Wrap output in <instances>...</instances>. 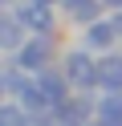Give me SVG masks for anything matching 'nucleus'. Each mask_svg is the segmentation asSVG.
Segmentation results:
<instances>
[{
  "label": "nucleus",
  "mask_w": 122,
  "mask_h": 126,
  "mask_svg": "<svg viewBox=\"0 0 122 126\" xmlns=\"http://www.w3.org/2000/svg\"><path fill=\"white\" fill-rule=\"evenodd\" d=\"M33 81H37V90H41V98H45V106L53 110V106H61L65 98H69V85H65V77H61V69L57 65H45L41 73H33Z\"/></svg>",
  "instance_id": "obj_8"
},
{
  "label": "nucleus",
  "mask_w": 122,
  "mask_h": 126,
  "mask_svg": "<svg viewBox=\"0 0 122 126\" xmlns=\"http://www.w3.org/2000/svg\"><path fill=\"white\" fill-rule=\"evenodd\" d=\"M8 4H12V0H0V8H8Z\"/></svg>",
  "instance_id": "obj_16"
},
{
  "label": "nucleus",
  "mask_w": 122,
  "mask_h": 126,
  "mask_svg": "<svg viewBox=\"0 0 122 126\" xmlns=\"http://www.w3.org/2000/svg\"><path fill=\"white\" fill-rule=\"evenodd\" d=\"M4 65H8V61L0 57V98H4Z\"/></svg>",
  "instance_id": "obj_15"
},
{
  "label": "nucleus",
  "mask_w": 122,
  "mask_h": 126,
  "mask_svg": "<svg viewBox=\"0 0 122 126\" xmlns=\"http://www.w3.org/2000/svg\"><path fill=\"white\" fill-rule=\"evenodd\" d=\"M106 20H110L114 37H118V45H122V8H110V12H106Z\"/></svg>",
  "instance_id": "obj_14"
},
{
  "label": "nucleus",
  "mask_w": 122,
  "mask_h": 126,
  "mask_svg": "<svg viewBox=\"0 0 122 126\" xmlns=\"http://www.w3.org/2000/svg\"><path fill=\"white\" fill-rule=\"evenodd\" d=\"M53 8L61 16V25H69V29H81V25H89V20H98L106 12L102 0H53Z\"/></svg>",
  "instance_id": "obj_5"
},
{
  "label": "nucleus",
  "mask_w": 122,
  "mask_h": 126,
  "mask_svg": "<svg viewBox=\"0 0 122 126\" xmlns=\"http://www.w3.org/2000/svg\"><path fill=\"white\" fill-rule=\"evenodd\" d=\"M122 90V49L94 53V94H118Z\"/></svg>",
  "instance_id": "obj_4"
},
{
  "label": "nucleus",
  "mask_w": 122,
  "mask_h": 126,
  "mask_svg": "<svg viewBox=\"0 0 122 126\" xmlns=\"http://www.w3.org/2000/svg\"><path fill=\"white\" fill-rule=\"evenodd\" d=\"M53 65L61 69L65 85L77 94H94V53L81 49V45H65V49H57Z\"/></svg>",
  "instance_id": "obj_1"
},
{
  "label": "nucleus",
  "mask_w": 122,
  "mask_h": 126,
  "mask_svg": "<svg viewBox=\"0 0 122 126\" xmlns=\"http://www.w3.org/2000/svg\"><path fill=\"white\" fill-rule=\"evenodd\" d=\"M20 41H24V29L16 25V16L8 8H0V57H8Z\"/></svg>",
  "instance_id": "obj_11"
},
{
  "label": "nucleus",
  "mask_w": 122,
  "mask_h": 126,
  "mask_svg": "<svg viewBox=\"0 0 122 126\" xmlns=\"http://www.w3.org/2000/svg\"><path fill=\"white\" fill-rule=\"evenodd\" d=\"M81 33V49H89V53H110V49H122L118 45V37H114V29H110V20H106V12L98 20H89V25H81L77 29Z\"/></svg>",
  "instance_id": "obj_6"
},
{
  "label": "nucleus",
  "mask_w": 122,
  "mask_h": 126,
  "mask_svg": "<svg viewBox=\"0 0 122 126\" xmlns=\"http://www.w3.org/2000/svg\"><path fill=\"white\" fill-rule=\"evenodd\" d=\"M24 126H57L53 110H41V114H24Z\"/></svg>",
  "instance_id": "obj_13"
},
{
  "label": "nucleus",
  "mask_w": 122,
  "mask_h": 126,
  "mask_svg": "<svg viewBox=\"0 0 122 126\" xmlns=\"http://www.w3.org/2000/svg\"><path fill=\"white\" fill-rule=\"evenodd\" d=\"M53 118H57V126L89 122V118H94V94H77V90H73L61 106H53Z\"/></svg>",
  "instance_id": "obj_7"
},
{
  "label": "nucleus",
  "mask_w": 122,
  "mask_h": 126,
  "mask_svg": "<svg viewBox=\"0 0 122 126\" xmlns=\"http://www.w3.org/2000/svg\"><path fill=\"white\" fill-rule=\"evenodd\" d=\"M45 4H53V0H45Z\"/></svg>",
  "instance_id": "obj_18"
},
{
  "label": "nucleus",
  "mask_w": 122,
  "mask_h": 126,
  "mask_svg": "<svg viewBox=\"0 0 122 126\" xmlns=\"http://www.w3.org/2000/svg\"><path fill=\"white\" fill-rule=\"evenodd\" d=\"M94 126H122V94H94Z\"/></svg>",
  "instance_id": "obj_9"
},
{
  "label": "nucleus",
  "mask_w": 122,
  "mask_h": 126,
  "mask_svg": "<svg viewBox=\"0 0 122 126\" xmlns=\"http://www.w3.org/2000/svg\"><path fill=\"white\" fill-rule=\"evenodd\" d=\"M53 57H57V37L24 33V41L8 53V65H16L20 73H41L45 65H53Z\"/></svg>",
  "instance_id": "obj_2"
},
{
  "label": "nucleus",
  "mask_w": 122,
  "mask_h": 126,
  "mask_svg": "<svg viewBox=\"0 0 122 126\" xmlns=\"http://www.w3.org/2000/svg\"><path fill=\"white\" fill-rule=\"evenodd\" d=\"M0 126H24V110L12 98H0Z\"/></svg>",
  "instance_id": "obj_12"
},
{
  "label": "nucleus",
  "mask_w": 122,
  "mask_h": 126,
  "mask_svg": "<svg viewBox=\"0 0 122 126\" xmlns=\"http://www.w3.org/2000/svg\"><path fill=\"white\" fill-rule=\"evenodd\" d=\"M77 126H94V122H77Z\"/></svg>",
  "instance_id": "obj_17"
},
{
  "label": "nucleus",
  "mask_w": 122,
  "mask_h": 126,
  "mask_svg": "<svg viewBox=\"0 0 122 126\" xmlns=\"http://www.w3.org/2000/svg\"><path fill=\"white\" fill-rule=\"evenodd\" d=\"M8 12L16 16V25H20L24 33L57 37L61 16H57V8H53V4H45V0H12V4H8Z\"/></svg>",
  "instance_id": "obj_3"
},
{
  "label": "nucleus",
  "mask_w": 122,
  "mask_h": 126,
  "mask_svg": "<svg viewBox=\"0 0 122 126\" xmlns=\"http://www.w3.org/2000/svg\"><path fill=\"white\" fill-rule=\"evenodd\" d=\"M8 98H12L16 106L24 110V114H41V110H49V106H45V98H41V90H37V81H33V77H24V81L16 85V90L8 94Z\"/></svg>",
  "instance_id": "obj_10"
}]
</instances>
